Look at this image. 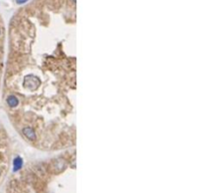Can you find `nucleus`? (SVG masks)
Returning a JSON list of instances; mask_svg holds the SVG:
<instances>
[{
	"mask_svg": "<svg viewBox=\"0 0 206 193\" xmlns=\"http://www.w3.org/2000/svg\"><path fill=\"white\" fill-rule=\"evenodd\" d=\"M22 132L26 136V137L28 138V139H30V140H34V139H35V133H34L33 129L25 128V129H23Z\"/></svg>",
	"mask_w": 206,
	"mask_h": 193,
	"instance_id": "1",
	"label": "nucleus"
},
{
	"mask_svg": "<svg viewBox=\"0 0 206 193\" xmlns=\"http://www.w3.org/2000/svg\"><path fill=\"white\" fill-rule=\"evenodd\" d=\"M22 159L20 157H16L13 161V170L14 171H18L19 169L22 167Z\"/></svg>",
	"mask_w": 206,
	"mask_h": 193,
	"instance_id": "2",
	"label": "nucleus"
},
{
	"mask_svg": "<svg viewBox=\"0 0 206 193\" xmlns=\"http://www.w3.org/2000/svg\"><path fill=\"white\" fill-rule=\"evenodd\" d=\"M7 104L9 105L10 107H16L18 105V99L15 96H9L7 98Z\"/></svg>",
	"mask_w": 206,
	"mask_h": 193,
	"instance_id": "3",
	"label": "nucleus"
}]
</instances>
